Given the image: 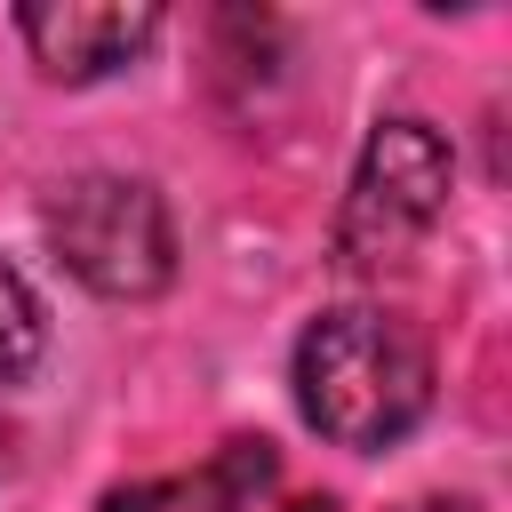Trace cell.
Here are the masks:
<instances>
[{"instance_id": "4", "label": "cell", "mask_w": 512, "mask_h": 512, "mask_svg": "<svg viewBox=\"0 0 512 512\" xmlns=\"http://www.w3.org/2000/svg\"><path fill=\"white\" fill-rule=\"evenodd\" d=\"M16 32L48 80H104L152 48L160 8L152 0H32L16 8Z\"/></svg>"}, {"instance_id": "3", "label": "cell", "mask_w": 512, "mask_h": 512, "mask_svg": "<svg viewBox=\"0 0 512 512\" xmlns=\"http://www.w3.org/2000/svg\"><path fill=\"white\" fill-rule=\"evenodd\" d=\"M448 184H456V160H448L440 128L384 120L360 144V168H352V192H344V216H336V264L360 272V280L400 272L432 240V224L448 216Z\"/></svg>"}, {"instance_id": "9", "label": "cell", "mask_w": 512, "mask_h": 512, "mask_svg": "<svg viewBox=\"0 0 512 512\" xmlns=\"http://www.w3.org/2000/svg\"><path fill=\"white\" fill-rule=\"evenodd\" d=\"M288 512H336V504H328V496H296Z\"/></svg>"}, {"instance_id": "1", "label": "cell", "mask_w": 512, "mask_h": 512, "mask_svg": "<svg viewBox=\"0 0 512 512\" xmlns=\"http://www.w3.org/2000/svg\"><path fill=\"white\" fill-rule=\"evenodd\" d=\"M296 408L336 448H392L432 408V352L384 304H336L296 336Z\"/></svg>"}, {"instance_id": "8", "label": "cell", "mask_w": 512, "mask_h": 512, "mask_svg": "<svg viewBox=\"0 0 512 512\" xmlns=\"http://www.w3.org/2000/svg\"><path fill=\"white\" fill-rule=\"evenodd\" d=\"M400 512H472V504H456V496H424V504H400Z\"/></svg>"}, {"instance_id": "7", "label": "cell", "mask_w": 512, "mask_h": 512, "mask_svg": "<svg viewBox=\"0 0 512 512\" xmlns=\"http://www.w3.org/2000/svg\"><path fill=\"white\" fill-rule=\"evenodd\" d=\"M104 512H160V488H112Z\"/></svg>"}, {"instance_id": "2", "label": "cell", "mask_w": 512, "mask_h": 512, "mask_svg": "<svg viewBox=\"0 0 512 512\" xmlns=\"http://www.w3.org/2000/svg\"><path fill=\"white\" fill-rule=\"evenodd\" d=\"M40 232H48V256L88 288V296H112V304H144L176 280V224H168V200L144 184V176H72L48 192L40 208Z\"/></svg>"}, {"instance_id": "6", "label": "cell", "mask_w": 512, "mask_h": 512, "mask_svg": "<svg viewBox=\"0 0 512 512\" xmlns=\"http://www.w3.org/2000/svg\"><path fill=\"white\" fill-rule=\"evenodd\" d=\"M40 344H48V320H40V296L0 264V392L24 384L40 368Z\"/></svg>"}, {"instance_id": "5", "label": "cell", "mask_w": 512, "mask_h": 512, "mask_svg": "<svg viewBox=\"0 0 512 512\" xmlns=\"http://www.w3.org/2000/svg\"><path fill=\"white\" fill-rule=\"evenodd\" d=\"M272 472H280L272 440H224L192 480L168 488V504H192V512H248V504L272 488Z\"/></svg>"}]
</instances>
